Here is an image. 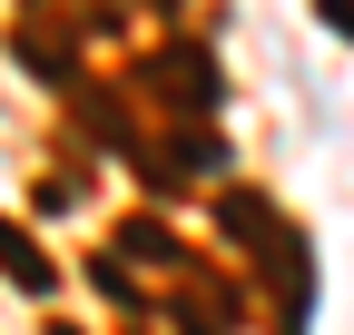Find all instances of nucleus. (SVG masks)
<instances>
[{
    "instance_id": "1",
    "label": "nucleus",
    "mask_w": 354,
    "mask_h": 335,
    "mask_svg": "<svg viewBox=\"0 0 354 335\" xmlns=\"http://www.w3.org/2000/svg\"><path fill=\"white\" fill-rule=\"evenodd\" d=\"M0 266H10V276L30 286V296H50V257H39V246L20 237V217H0Z\"/></svg>"
},
{
    "instance_id": "2",
    "label": "nucleus",
    "mask_w": 354,
    "mask_h": 335,
    "mask_svg": "<svg viewBox=\"0 0 354 335\" xmlns=\"http://www.w3.org/2000/svg\"><path fill=\"white\" fill-rule=\"evenodd\" d=\"M315 10H325V20H335V30H354V0H315Z\"/></svg>"
},
{
    "instance_id": "3",
    "label": "nucleus",
    "mask_w": 354,
    "mask_h": 335,
    "mask_svg": "<svg viewBox=\"0 0 354 335\" xmlns=\"http://www.w3.org/2000/svg\"><path fill=\"white\" fill-rule=\"evenodd\" d=\"M50 335H79V325H50Z\"/></svg>"
}]
</instances>
